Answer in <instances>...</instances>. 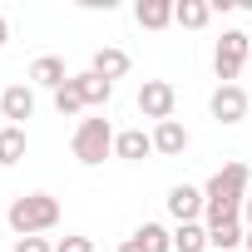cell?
<instances>
[{
	"label": "cell",
	"instance_id": "44dd1931",
	"mask_svg": "<svg viewBox=\"0 0 252 252\" xmlns=\"http://www.w3.org/2000/svg\"><path fill=\"white\" fill-rule=\"evenodd\" d=\"M15 252H55L50 237H15Z\"/></svg>",
	"mask_w": 252,
	"mask_h": 252
},
{
	"label": "cell",
	"instance_id": "7402d4cb",
	"mask_svg": "<svg viewBox=\"0 0 252 252\" xmlns=\"http://www.w3.org/2000/svg\"><path fill=\"white\" fill-rule=\"evenodd\" d=\"M119 252H149V247H144L139 237H124V242H119Z\"/></svg>",
	"mask_w": 252,
	"mask_h": 252
},
{
	"label": "cell",
	"instance_id": "30bf717a",
	"mask_svg": "<svg viewBox=\"0 0 252 252\" xmlns=\"http://www.w3.org/2000/svg\"><path fill=\"white\" fill-rule=\"evenodd\" d=\"M149 154H154V134H144V129H119L114 158H124V163H144Z\"/></svg>",
	"mask_w": 252,
	"mask_h": 252
},
{
	"label": "cell",
	"instance_id": "5b68a950",
	"mask_svg": "<svg viewBox=\"0 0 252 252\" xmlns=\"http://www.w3.org/2000/svg\"><path fill=\"white\" fill-rule=\"evenodd\" d=\"M208 109H213V119H218V124H242V119H247V109H252V99H247V89H242V84H218V89H213V99H208Z\"/></svg>",
	"mask_w": 252,
	"mask_h": 252
},
{
	"label": "cell",
	"instance_id": "3957f363",
	"mask_svg": "<svg viewBox=\"0 0 252 252\" xmlns=\"http://www.w3.org/2000/svg\"><path fill=\"white\" fill-rule=\"evenodd\" d=\"M247 55H252V35L247 30H222V40L213 45V74H218V84H237V74L247 69Z\"/></svg>",
	"mask_w": 252,
	"mask_h": 252
},
{
	"label": "cell",
	"instance_id": "603a6c76",
	"mask_svg": "<svg viewBox=\"0 0 252 252\" xmlns=\"http://www.w3.org/2000/svg\"><path fill=\"white\" fill-rule=\"evenodd\" d=\"M5 45H10V20L0 15V50H5Z\"/></svg>",
	"mask_w": 252,
	"mask_h": 252
},
{
	"label": "cell",
	"instance_id": "8992f818",
	"mask_svg": "<svg viewBox=\"0 0 252 252\" xmlns=\"http://www.w3.org/2000/svg\"><path fill=\"white\" fill-rule=\"evenodd\" d=\"M168 213H173V222H203V188H193V183H173L168 188Z\"/></svg>",
	"mask_w": 252,
	"mask_h": 252
},
{
	"label": "cell",
	"instance_id": "6da1fadb",
	"mask_svg": "<svg viewBox=\"0 0 252 252\" xmlns=\"http://www.w3.org/2000/svg\"><path fill=\"white\" fill-rule=\"evenodd\" d=\"M5 218H10L15 237H45L50 227H60V198H50V193H20Z\"/></svg>",
	"mask_w": 252,
	"mask_h": 252
},
{
	"label": "cell",
	"instance_id": "e0dca14e",
	"mask_svg": "<svg viewBox=\"0 0 252 252\" xmlns=\"http://www.w3.org/2000/svg\"><path fill=\"white\" fill-rule=\"evenodd\" d=\"M134 237H139L149 252H173V232H168L163 222H139V227H134Z\"/></svg>",
	"mask_w": 252,
	"mask_h": 252
},
{
	"label": "cell",
	"instance_id": "5bb4252c",
	"mask_svg": "<svg viewBox=\"0 0 252 252\" xmlns=\"http://www.w3.org/2000/svg\"><path fill=\"white\" fill-rule=\"evenodd\" d=\"M208 20H213L208 0H178V5H173V25H183V30H203Z\"/></svg>",
	"mask_w": 252,
	"mask_h": 252
},
{
	"label": "cell",
	"instance_id": "ba28073f",
	"mask_svg": "<svg viewBox=\"0 0 252 252\" xmlns=\"http://www.w3.org/2000/svg\"><path fill=\"white\" fill-rule=\"evenodd\" d=\"M188 144H193V134L183 129L178 119H163V124H154V154H163V158H178V154H188Z\"/></svg>",
	"mask_w": 252,
	"mask_h": 252
},
{
	"label": "cell",
	"instance_id": "52a82bcc",
	"mask_svg": "<svg viewBox=\"0 0 252 252\" xmlns=\"http://www.w3.org/2000/svg\"><path fill=\"white\" fill-rule=\"evenodd\" d=\"M0 114H5L15 129H25V119H35V89L30 84H5L0 89Z\"/></svg>",
	"mask_w": 252,
	"mask_h": 252
},
{
	"label": "cell",
	"instance_id": "7c38bea8",
	"mask_svg": "<svg viewBox=\"0 0 252 252\" xmlns=\"http://www.w3.org/2000/svg\"><path fill=\"white\" fill-rule=\"evenodd\" d=\"M134 20L144 30H168L173 25V0H139L134 5Z\"/></svg>",
	"mask_w": 252,
	"mask_h": 252
},
{
	"label": "cell",
	"instance_id": "4fadbf2b",
	"mask_svg": "<svg viewBox=\"0 0 252 252\" xmlns=\"http://www.w3.org/2000/svg\"><path fill=\"white\" fill-rule=\"evenodd\" d=\"M74 84H79V94H84V109H104V104L114 99V84H109V79H99L94 69L74 74Z\"/></svg>",
	"mask_w": 252,
	"mask_h": 252
},
{
	"label": "cell",
	"instance_id": "2e32d148",
	"mask_svg": "<svg viewBox=\"0 0 252 252\" xmlns=\"http://www.w3.org/2000/svg\"><path fill=\"white\" fill-rule=\"evenodd\" d=\"M20 158H25V129L5 124V129H0V168H15Z\"/></svg>",
	"mask_w": 252,
	"mask_h": 252
},
{
	"label": "cell",
	"instance_id": "ac0fdd59",
	"mask_svg": "<svg viewBox=\"0 0 252 252\" xmlns=\"http://www.w3.org/2000/svg\"><path fill=\"white\" fill-rule=\"evenodd\" d=\"M55 114H60V119H74V114H84V94H79V84H74V79L55 89Z\"/></svg>",
	"mask_w": 252,
	"mask_h": 252
},
{
	"label": "cell",
	"instance_id": "7a4b0ae2",
	"mask_svg": "<svg viewBox=\"0 0 252 252\" xmlns=\"http://www.w3.org/2000/svg\"><path fill=\"white\" fill-rule=\"evenodd\" d=\"M114 124L104 119V114H94V119H79V129H74V158L84 163V168H94V163H104L109 154H114Z\"/></svg>",
	"mask_w": 252,
	"mask_h": 252
},
{
	"label": "cell",
	"instance_id": "8fae6325",
	"mask_svg": "<svg viewBox=\"0 0 252 252\" xmlns=\"http://www.w3.org/2000/svg\"><path fill=\"white\" fill-rule=\"evenodd\" d=\"M74 74L64 69V60L60 55H40L35 64H30V84H40V89H60V84H69Z\"/></svg>",
	"mask_w": 252,
	"mask_h": 252
},
{
	"label": "cell",
	"instance_id": "277c9868",
	"mask_svg": "<svg viewBox=\"0 0 252 252\" xmlns=\"http://www.w3.org/2000/svg\"><path fill=\"white\" fill-rule=\"evenodd\" d=\"M173 104H178V89L168 79H144L139 84V114L144 119L163 124V119H173Z\"/></svg>",
	"mask_w": 252,
	"mask_h": 252
},
{
	"label": "cell",
	"instance_id": "d6986e66",
	"mask_svg": "<svg viewBox=\"0 0 252 252\" xmlns=\"http://www.w3.org/2000/svg\"><path fill=\"white\" fill-rule=\"evenodd\" d=\"M242 237H247V227H242V222H222V227H213V232H208V247L232 252V247H242Z\"/></svg>",
	"mask_w": 252,
	"mask_h": 252
},
{
	"label": "cell",
	"instance_id": "d4e9b609",
	"mask_svg": "<svg viewBox=\"0 0 252 252\" xmlns=\"http://www.w3.org/2000/svg\"><path fill=\"white\" fill-rule=\"evenodd\" d=\"M242 252H252V227H247V237H242Z\"/></svg>",
	"mask_w": 252,
	"mask_h": 252
},
{
	"label": "cell",
	"instance_id": "9a60e30c",
	"mask_svg": "<svg viewBox=\"0 0 252 252\" xmlns=\"http://www.w3.org/2000/svg\"><path fill=\"white\" fill-rule=\"evenodd\" d=\"M173 252H208V227L203 222H178L173 227Z\"/></svg>",
	"mask_w": 252,
	"mask_h": 252
},
{
	"label": "cell",
	"instance_id": "ffe728a7",
	"mask_svg": "<svg viewBox=\"0 0 252 252\" xmlns=\"http://www.w3.org/2000/svg\"><path fill=\"white\" fill-rule=\"evenodd\" d=\"M55 252H94V237L69 232V237H60V242H55Z\"/></svg>",
	"mask_w": 252,
	"mask_h": 252
},
{
	"label": "cell",
	"instance_id": "cb8c5ba5",
	"mask_svg": "<svg viewBox=\"0 0 252 252\" xmlns=\"http://www.w3.org/2000/svg\"><path fill=\"white\" fill-rule=\"evenodd\" d=\"M242 227H252V193H247V203H242Z\"/></svg>",
	"mask_w": 252,
	"mask_h": 252
},
{
	"label": "cell",
	"instance_id": "484cf974",
	"mask_svg": "<svg viewBox=\"0 0 252 252\" xmlns=\"http://www.w3.org/2000/svg\"><path fill=\"white\" fill-rule=\"evenodd\" d=\"M247 69H252V55H247Z\"/></svg>",
	"mask_w": 252,
	"mask_h": 252
},
{
	"label": "cell",
	"instance_id": "9c48e42d",
	"mask_svg": "<svg viewBox=\"0 0 252 252\" xmlns=\"http://www.w3.org/2000/svg\"><path fill=\"white\" fill-rule=\"evenodd\" d=\"M89 69L99 74V79H124V74H129L134 69V60H129V50H119V45H104V50H94V60H89Z\"/></svg>",
	"mask_w": 252,
	"mask_h": 252
}]
</instances>
